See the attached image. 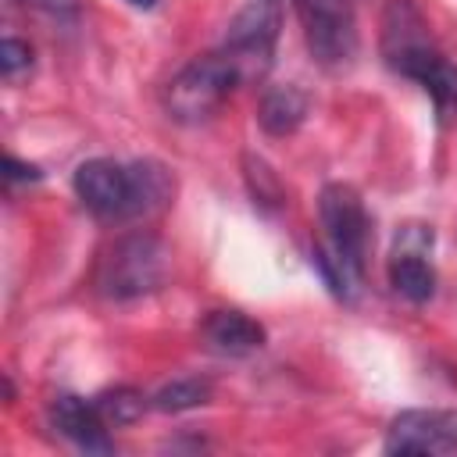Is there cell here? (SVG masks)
Returning a JSON list of instances; mask_svg holds the SVG:
<instances>
[{
  "label": "cell",
  "mask_w": 457,
  "mask_h": 457,
  "mask_svg": "<svg viewBox=\"0 0 457 457\" xmlns=\"http://www.w3.org/2000/svg\"><path fill=\"white\" fill-rule=\"evenodd\" d=\"M318 218L325 239L314 246V268L332 296L353 300L364 282L368 246H371V221L364 200L346 182H328L318 196Z\"/></svg>",
  "instance_id": "6da1fadb"
},
{
  "label": "cell",
  "mask_w": 457,
  "mask_h": 457,
  "mask_svg": "<svg viewBox=\"0 0 457 457\" xmlns=\"http://www.w3.org/2000/svg\"><path fill=\"white\" fill-rule=\"evenodd\" d=\"M168 268H171V253L161 236L143 232V228L125 232L104 250L96 264V293L118 303L150 296L164 286Z\"/></svg>",
  "instance_id": "7a4b0ae2"
},
{
  "label": "cell",
  "mask_w": 457,
  "mask_h": 457,
  "mask_svg": "<svg viewBox=\"0 0 457 457\" xmlns=\"http://www.w3.org/2000/svg\"><path fill=\"white\" fill-rule=\"evenodd\" d=\"M239 86L232 64L221 57V50L193 57L186 68L171 75L164 86V111L171 121L182 125H200L218 114V107L228 100V93Z\"/></svg>",
  "instance_id": "3957f363"
},
{
  "label": "cell",
  "mask_w": 457,
  "mask_h": 457,
  "mask_svg": "<svg viewBox=\"0 0 457 457\" xmlns=\"http://www.w3.org/2000/svg\"><path fill=\"white\" fill-rule=\"evenodd\" d=\"M282 4L275 0H250L243 4L221 39V57L232 64L239 86L246 82H261L271 68L275 57V43H278V29H282Z\"/></svg>",
  "instance_id": "277c9868"
},
{
  "label": "cell",
  "mask_w": 457,
  "mask_h": 457,
  "mask_svg": "<svg viewBox=\"0 0 457 457\" xmlns=\"http://www.w3.org/2000/svg\"><path fill=\"white\" fill-rule=\"evenodd\" d=\"M307 50L325 68H343L357 54V21L350 0H296Z\"/></svg>",
  "instance_id": "5b68a950"
},
{
  "label": "cell",
  "mask_w": 457,
  "mask_h": 457,
  "mask_svg": "<svg viewBox=\"0 0 457 457\" xmlns=\"http://www.w3.org/2000/svg\"><path fill=\"white\" fill-rule=\"evenodd\" d=\"M75 196L82 200L86 211L96 218L111 221H129L132 218V171L121 161L111 157H89L75 168L71 175Z\"/></svg>",
  "instance_id": "8992f818"
},
{
  "label": "cell",
  "mask_w": 457,
  "mask_h": 457,
  "mask_svg": "<svg viewBox=\"0 0 457 457\" xmlns=\"http://www.w3.org/2000/svg\"><path fill=\"white\" fill-rule=\"evenodd\" d=\"M386 453H453L457 450V411L414 407L400 411L382 439Z\"/></svg>",
  "instance_id": "52a82bcc"
},
{
  "label": "cell",
  "mask_w": 457,
  "mask_h": 457,
  "mask_svg": "<svg viewBox=\"0 0 457 457\" xmlns=\"http://www.w3.org/2000/svg\"><path fill=\"white\" fill-rule=\"evenodd\" d=\"M50 425L57 436H64L82 453H111L114 443L107 436V425L93 400H82L75 393H61L50 400Z\"/></svg>",
  "instance_id": "ba28073f"
},
{
  "label": "cell",
  "mask_w": 457,
  "mask_h": 457,
  "mask_svg": "<svg viewBox=\"0 0 457 457\" xmlns=\"http://www.w3.org/2000/svg\"><path fill=\"white\" fill-rule=\"evenodd\" d=\"M389 68H393L396 75L418 82V86L436 100L439 111L457 107V64H453L436 43L418 46V50H407V54L396 57Z\"/></svg>",
  "instance_id": "9c48e42d"
},
{
  "label": "cell",
  "mask_w": 457,
  "mask_h": 457,
  "mask_svg": "<svg viewBox=\"0 0 457 457\" xmlns=\"http://www.w3.org/2000/svg\"><path fill=\"white\" fill-rule=\"evenodd\" d=\"M200 336L207 339L211 350L225 353V357H246L253 350L264 346V325L253 321L250 314L243 311H211L204 321H200Z\"/></svg>",
  "instance_id": "30bf717a"
},
{
  "label": "cell",
  "mask_w": 457,
  "mask_h": 457,
  "mask_svg": "<svg viewBox=\"0 0 457 457\" xmlns=\"http://www.w3.org/2000/svg\"><path fill=\"white\" fill-rule=\"evenodd\" d=\"M428 43H432V36H428V21H425L421 7L414 0H389L382 11V39H378L386 64H393L407 50H418Z\"/></svg>",
  "instance_id": "8fae6325"
},
{
  "label": "cell",
  "mask_w": 457,
  "mask_h": 457,
  "mask_svg": "<svg viewBox=\"0 0 457 457\" xmlns=\"http://www.w3.org/2000/svg\"><path fill=\"white\" fill-rule=\"evenodd\" d=\"M311 111V96L303 86L296 82H275L264 86L261 100H257V125L268 136H293Z\"/></svg>",
  "instance_id": "7c38bea8"
},
{
  "label": "cell",
  "mask_w": 457,
  "mask_h": 457,
  "mask_svg": "<svg viewBox=\"0 0 457 457\" xmlns=\"http://www.w3.org/2000/svg\"><path fill=\"white\" fill-rule=\"evenodd\" d=\"M432 250H411V246H393L386 275L389 286L407 300V303H428L436 293V268L428 261Z\"/></svg>",
  "instance_id": "4fadbf2b"
},
{
  "label": "cell",
  "mask_w": 457,
  "mask_h": 457,
  "mask_svg": "<svg viewBox=\"0 0 457 457\" xmlns=\"http://www.w3.org/2000/svg\"><path fill=\"white\" fill-rule=\"evenodd\" d=\"M129 171H132V218H150L171 204L175 175L168 164L143 157V161H132Z\"/></svg>",
  "instance_id": "5bb4252c"
},
{
  "label": "cell",
  "mask_w": 457,
  "mask_h": 457,
  "mask_svg": "<svg viewBox=\"0 0 457 457\" xmlns=\"http://www.w3.org/2000/svg\"><path fill=\"white\" fill-rule=\"evenodd\" d=\"M214 386L200 375H182V378H171L164 382L154 396H150V407L161 411V414H182V411H196L211 400Z\"/></svg>",
  "instance_id": "9a60e30c"
},
{
  "label": "cell",
  "mask_w": 457,
  "mask_h": 457,
  "mask_svg": "<svg viewBox=\"0 0 457 457\" xmlns=\"http://www.w3.org/2000/svg\"><path fill=\"white\" fill-rule=\"evenodd\" d=\"M93 403H96L107 428H125V425H136L143 418V411L150 407V396L136 386H114V389L96 393Z\"/></svg>",
  "instance_id": "2e32d148"
},
{
  "label": "cell",
  "mask_w": 457,
  "mask_h": 457,
  "mask_svg": "<svg viewBox=\"0 0 457 457\" xmlns=\"http://www.w3.org/2000/svg\"><path fill=\"white\" fill-rule=\"evenodd\" d=\"M243 175H246L253 204H261V207H282L286 204V186H282V179L275 175V168L264 157L243 154Z\"/></svg>",
  "instance_id": "e0dca14e"
},
{
  "label": "cell",
  "mask_w": 457,
  "mask_h": 457,
  "mask_svg": "<svg viewBox=\"0 0 457 457\" xmlns=\"http://www.w3.org/2000/svg\"><path fill=\"white\" fill-rule=\"evenodd\" d=\"M29 68H32V46L25 39H18V36H4V43H0V71H4V79L14 82Z\"/></svg>",
  "instance_id": "ac0fdd59"
},
{
  "label": "cell",
  "mask_w": 457,
  "mask_h": 457,
  "mask_svg": "<svg viewBox=\"0 0 457 457\" xmlns=\"http://www.w3.org/2000/svg\"><path fill=\"white\" fill-rule=\"evenodd\" d=\"M4 179H7V182H39L43 171H39L36 164H25V161H18L14 154H7V157H4Z\"/></svg>",
  "instance_id": "d6986e66"
},
{
  "label": "cell",
  "mask_w": 457,
  "mask_h": 457,
  "mask_svg": "<svg viewBox=\"0 0 457 457\" xmlns=\"http://www.w3.org/2000/svg\"><path fill=\"white\" fill-rule=\"evenodd\" d=\"M25 4L43 7V11H50V14H68V11H75V0H25Z\"/></svg>",
  "instance_id": "ffe728a7"
},
{
  "label": "cell",
  "mask_w": 457,
  "mask_h": 457,
  "mask_svg": "<svg viewBox=\"0 0 457 457\" xmlns=\"http://www.w3.org/2000/svg\"><path fill=\"white\" fill-rule=\"evenodd\" d=\"M129 7H139V11H150V7H157V0H125Z\"/></svg>",
  "instance_id": "44dd1931"
},
{
  "label": "cell",
  "mask_w": 457,
  "mask_h": 457,
  "mask_svg": "<svg viewBox=\"0 0 457 457\" xmlns=\"http://www.w3.org/2000/svg\"><path fill=\"white\" fill-rule=\"evenodd\" d=\"M275 4H282V0H275Z\"/></svg>",
  "instance_id": "7402d4cb"
}]
</instances>
